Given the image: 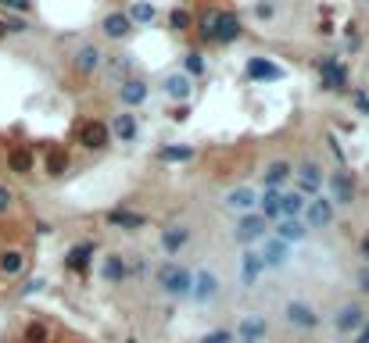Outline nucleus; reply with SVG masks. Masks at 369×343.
Here are the masks:
<instances>
[{"mask_svg": "<svg viewBox=\"0 0 369 343\" xmlns=\"http://www.w3.org/2000/svg\"><path fill=\"white\" fill-rule=\"evenodd\" d=\"M280 318H283V326L294 329V333H316L323 326V311L309 297H287L280 304Z\"/></svg>", "mask_w": 369, "mask_h": 343, "instance_id": "obj_1", "label": "nucleus"}, {"mask_svg": "<svg viewBox=\"0 0 369 343\" xmlns=\"http://www.w3.org/2000/svg\"><path fill=\"white\" fill-rule=\"evenodd\" d=\"M190 268L187 265H179V261H161L154 268V286L161 297H169V300H187L190 297Z\"/></svg>", "mask_w": 369, "mask_h": 343, "instance_id": "obj_2", "label": "nucleus"}, {"mask_svg": "<svg viewBox=\"0 0 369 343\" xmlns=\"http://www.w3.org/2000/svg\"><path fill=\"white\" fill-rule=\"evenodd\" d=\"M219 293H222V275L212 265H197L190 275V297L187 300H194L197 308H208L219 300Z\"/></svg>", "mask_w": 369, "mask_h": 343, "instance_id": "obj_3", "label": "nucleus"}, {"mask_svg": "<svg viewBox=\"0 0 369 343\" xmlns=\"http://www.w3.org/2000/svg\"><path fill=\"white\" fill-rule=\"evenodd\" d=\"M323 186H326V172H323V165H319L316 158H305V161L294 165V183H291V189H298L305 201L319 197Z\"/></svg>", "mask_w": 369, "mask_h": 343, "instance_id": "obj_4", "label": "nucleus"}, {"mask_svg": "<svg viewBox=\"0 0 369 343\" xmlns=\"http://www.w3.org/2000/svg\"><path fill=\"white\" fill-rule=\"evenodd\" d=\"M366 318H369V311H366L362 300H341V304L330 311V326L341 336H355L366 326Z\"/></svg>", "mask_w": 369, "mask_h": 343, "instance_id": "obj_5", "label": "nucleus"}, {"mask_svg": "<svg viewBox=\"0 0 369 343\" xmlns=\"http://www.w3.org/2000/svg\"><path fill=\"white\" fill-rule=\"evenodd\" d=\"M323 193L330 197L334 207H352L355 197H359V189H355V179H352V172L348 168H334V172H326V186Z\"/></svg>", "mask_w": 369, "mask_h": 343, "instance_id": "obj_6", "label": "nucleus"}, {"mask_svg": "<svg viewBox=\"0 0 369 343\" xmlns=\"http://www.w3.org/2000/svg\"><path fill=\"white\" fill-rule=\"evenodd\" d=\"M269 222L262 219L258 211H251V214H237V222H233V240L240 243V250H248V247H258L265 236H269Z\"/></svg>", "mask_w": 369, "mask_h": 343, "instance_id": "obj_7", "label": "nucleus"}, {"mask_svg": "<svg viewBox=\"0 0 369 343\" xmlns=\"http://www.w3.org/2000/svg\"><path fill=\"white\" fill-rule=\"evenodd\" d=\"M337 219V207L330 204V197L326 193H319V197H309L305 201V211H301V222L309 232H323V229H330Z\"/></svg>", "mask_w": 369, "mask_h": 343, "instance_id": "obj_8", "label": "nucleus"}, {"mask_svg": "<svg viewBox=\"0 0 369 343\" xmlns=\"http://www.w3.org/2000/svg\"><path fill=\"white\" fill-rule=\"evenodd\" d=\"M100 61H105V50H100L97 39H83L79 47L72 50V72L79 79H93L100 72Z\"/></svg>", "mask_w": 369, "mask_h": 343, "instance_id": "obj_9", "label": "nucleus"}, {"mask_svg": "<svg viewBox=\"0 0 369 343\" xmlns=\"http://www.w3.org/2000/svg\"><path fill=\"white\" fill-rule=\"evenodd\" d=\"M258 197H262V193L251 183H237L230 189H222L219 204L226 211H233V214H251V211H258Z\"/></svg>", "mask_w": 369, "mask_h": 343, "instance_id": "obj_10", "label": "nucleus"}, {"mask_svg": "<svg viewBox=\"0 0 369 343\" xmlns=\"http://www.w3.org/2000/svg\"><path fill=\"white\" fill-rule=\"evenodd\" d=\"M75 140H79V147H83V150L97 154V150H108L111 129H108V122H100V118H87V122L75 125Z\"/></svg>", "mask_w": 369, "mask_h": 343, "instance_id": "obj_11", "label": "nucleus"}, {"mask_svg": "<svg viewBox=\"0 0 369 343\" xmlns=\"http://www.w3.org/2000/svg\"><path fill=\"white\" fill-rule=\"evenodd\" d=\"M233 340L237 343H265L269 340V318L262 311H244L240 322L233 326Z\"/></svg>", "mask_w": 369, "mask_h": 343, "instance_id": "obj_12", "label": "nucleus"}, {"mask_svg": "<svg viewBox=\"0 0 369 343\" xmlns=\"http://www.w3.org/2000/svg\"><path fill=\"white\" fill-rule=\"evenodd\" d=\"M190 240H194V229L187 222H169L165 229L158 232V247H161V254H165V257L183 254V250L190 247Z\"/></svg>", "mask_w": 369, "mask_h": 343, "instance_id": "obj_13", "label": "nucleus"}, {"mask_svg": "<svg viewBox=\"0 0 369 343\" xmlns=\"http://www.w3.org/2000/svg\"><path fill=\"white\" fill-rule=\"evenodd\" d=\"M262 275H265V261H262L258 247L240 250V257H237V279H240V286L244 290H255L262 283Z\"/></svg>", "mask_w": 369, "mask_h": 343, "instance_id": "obj_14", "label": "nucleus"}, {"mask_svg": "<svg viewBox=\"0 0 369 343\" xmlns=\"http://www.w3.org/2000/svg\"><path fill=\"white\" fill-rule=\"evenodd\" d=\"M136 61H133V54H126V50H118V54H105V61H100V72H105V79L115 86V90H118V86L122 82H126V79H133L136 72Z\"/></svg>", "mask_w": 369, "mask_h": 343, "instance_id": "obj_15", "label": "nucleus"}, {"mask_svg": "<svg viewBox=\"0 0 369 343\" xmlns=\"http://www.w3.org/2000/svg\"><path fill=\"white\" fill-rule=\"evenodd\" d=\"M258 254H262V261H265V272H280L291 265V257H294V247H287L283 240H276V236L269 232L265 240L258 243Z\"/></svg>", "mask_w": 369, "mask_h": 343, "instance_id": "obj_16", "label": "nucleus"}, {"mask_svg": "<svg viewBox=\"0 0 369 343\" xmlns=\"http://www.w3.org/2000/svg\"><path fill=\"white\" fill-rule=\"evenodd\" d=\"M294 183V161L287 158H269L262 168V186L265 189H291Z\"/></svg>", "mask_w": 369, "mask_h": 343, "instance_id": "obj_17", "label": "nucleus"}, {"mask_svg": "<svg viewBox=\"0 0 369 343\" xmlns=\"http://www.w3.org/2000/svg\"><path fill=\"white\" fill-rule=\"evenodd\" d=\"M151 97V82L143 79V75H133L118 86V104H122V111H136V107H143Z\"/></svg>", "mask_w": 369, "mask_h": 343, "instance_id": "obj_18", "label": "nucleus"}, {"mask_svg": "<svg viewBox=\"0 0 369 343\" xmlns=\"http://www.w3.org/2000/svg\"><path fill=\"white\" fill-rule=\"evenodd\" d=\"M133 33H136V26L129 21L126 11H108L100 18V36L108 43H126V39H133Z\"/></svg>", "mask_w": 369, "mask_h": 343, "instance_id": "obj_19", "label": "nucleus"}, {"mask_svg": "<svg viewBox=\"0 0 369 343\" xmlns=\"http://www.w3.org/2000/svg\"><path fill=\"white\" fill-rule=\"evenodd\" d=\"M194 79L190 75H183L179 68L176 72H165V79H161V93H165V100H172V104H187V100H194Z\"/></svg>", "mask_w": 369, "mask_h": 343, "instance_id": "obj_20", "label": "nucleus"}, {"mask_svg": "<svg viewBox=\"0 0 369 343\" xmlns=\"http://www.w3.org/2000/svg\"><path fill=\"white\" fill-rule=\"evenodd\" d=\"M240 36H244V21H240V15H237L233 8H222V11H219V26H215L212 43H222V47H230V43H237Z\"/></svg>", "mask_w": 369, "mask_h": 343, "instance_id": "obj_21", "label": "nucleus"}, {"mask_svg": "<svg viewBox=\"0 0 369 343\" xmlns=\"http://www.w3.org/2000/svg\"><path fill=\"white\" fill-rule=\"evenodd\" d=\"M100 279H105L108 286H122L129 279V268H126V254L118 250H108L105 257H100Z\"/></svg>", "mask_w": 369, "mask_h": 343, "instance_id": "obj_22", "label": "nucleus"}, {"mask_svg": "<svg viewBox=\"0 0 369 343\" xmlns=\"http://www.w3.org/2000/svg\"><path fill=\"white\" fill-rule=\"evenodd\" d=\"M93 254H97V243H93V240H83V243L69 247V254H65V268L75 272V275H87V272L93 268Z\"/></svg>", "mask_w": 369, "mask_h": 343, "instance_id": "obj_23", "label": "nucleus"}, {"mask_svg": "<svg viewBox=\"0 0 369 343\" xmlns=\"http://www.w3.org/2000/svg\"><path fill=\"white\" fill-rule=\"evenodd\" d=\"M105 222L111 229H122V232H140L143 225H147V219H143L140 211H133V207H111V211H105Z\"/></svg>", "mask_w": 369, "mask_h": 343, "instance_id": "obj_24", "label": "nucleus"}, {"mask_svg": "<svg viewBox=\"0 0 369 343\" xmlns=\"http://www.w3.org/2000/svg\"><path fill=\"white\" fill-rule=\"evenodd\" d=\"M108 129H111V140H118V143H136V136H140V122H136L133 111H118V115H111Z\"/></svg>", "mask_w": 369, "mask_h": 343, "instance_id": "obj_25", "label": "nucleus"}, {"mask_svg": "<svg viewBox=\"0 0 369 343\" xmlns=\"http://www.w3.org/2000/svg\"><path fill=\"white\" fill-rule=\"evenodd\" d=\"M319 75H323L326 90H344V86H348V68H344L334 54H326V57L319 61Z\"/></svg>", "mask_w": 369, "mask_h": 343, "instance_id": "obj_26", "label": "nucleus"}, {"mask_svg": "<svg viewBox=\"0 0 369 343\" xmlns=\"http://www.w3.org/2000/svg\"><path fill=\"white\" fill-rule=\"evenodd\" d=\"M244 75H248L251 82H276V79H283V68L273 64L269 57H251L248 64H244Z\"/></svg>", "mask_w": 369, "mask_h": 343, "instance_id": "obj_27", "label": "nucleus"}, {"mask_svg": "<svg viewBox=\"0 0 369 343\" xmlns=\"http://www.w3.org/2000/svg\"><path fill=\"white\" fill-rule=\"evenodd\" d=\"M269 232L276 236V240H283L287 247H294V243H301V240H309V229H305L301 219H280V222H273Z\"/></svg>", "mask_w": 369, "mask_h": 343, "instance_id": "obj_28", "label": "nucleus"}, {"mask_svg": "<svg viewBox=\"0 0 369 343\" xmlns=\"http://www.w3.org/2000/svg\"><path fill=\"white\" fill-rule=\"evenodd\" d=\"M26 272V250H18V247H8V250H0V275H22Z\"/></svg>", "mask_w": 369, "mask_h": 343, "instance_id": "obj_29", "label": "nucleus"}, {"mask_svg": "<svg viewBox=\"0 0 369 343\" xmlns=\"http://www.w3.org/2000/svg\"><path fill=\"white\" fill-rule=\"evenodd\" d=\"M33 165H36V158H33L29 147H11L8 150V168L15 172V176H29Z\"/></svg>", "mask_w": 369, "mask_h": 343, "instance_id": "obj_30", "label": "nucleus"}, {"mask_svg": "<svg viewBox=\"0 0 369 343\" xmlns=\"http://www.w3.org/2000/svg\"><path fill=\"white\" fill-rule=\"evenodd\" d=\"M194 158H197V150L190 143H172V147L158 150V161H165V165H183V161H194Z\"/></svg>", "mask_w": 369, "mask_h": 343, "instance_id": "obj_31", "label": "nucleus"}, {"mask_svg": "<svg viewBox=\"0 0 369 343\" xmlns=\"http://www.w3.org/2000/svg\"><path fill=\"white\" fill-rule=\"evenodd\" d=\"M280 193L283 189H262V197H258V214L265 222H280Z\"/></svg>", "mask_w": 369, "mask_h": 343, "instance_id": "obj_32", "label": "nucleus"}, {"mask_svg": "<svg viewBox=\"0 0 369 343\" xmlns=\"http://www.w3.org/2000/svg\"><path fill=\"white\" fill-rule=\"evenodd\" d=\"M126 15H129V21L140 29V26H151V21L158 18V8L151 4V0H133V4L126 8Z\"/></svg>", "mask_w": 369, "mask_h": 343, "instance_id": "obj_33", "label": "nucleus"}, {"mask_svg": "<svg viewBox=\"0 0 369 343\" xmlns=\"http://www.w3.org/2000/svg\"><path fill=\"white\" fill-rule=\"evenodd\" d=\"M219 11H222V8H204V11L194 18V29H197V36H201L204 43H212V36H215V26H219Z\"/></svg>", "mask_w": 369, "mask_h": 343, "instance_id": "obj_34", "label": "nucleus"}, {"mask_svg": "<svg viewBox=\"0 0 369 343\" xmlns=\"http://www.w3.org/2000/svg\"><path fill=\"white\" fill-rule=\"evenodd\" d=\"M305 211V197L298 189H283L280 193V219H301Z\"/></svg>", "mask_w": 369, "mask_h": 343, "instance_id": "obj_35", "label": "nucleus"}, {"mask_svg": "<svg viewBox=\"0 0 369 343\" xmlns=\"http://www.w3.org/2000/svg\"><path fill=\"white\" fill-rule=\"evenodd\" d=\"M179 72H183V75H190V79L197 82V79H204V72H208V61H204L201 50H187V54H183Z\"/></svg>", "mask_w": 369, "mask_h": 343, "instance_id": "obj_36", "label": "nucleus"}, {"mask_svg": "<svg viewBox=\"0 0 369 343\" xmlns=\"http://www.w3.org/2000/svg\"><path fill=\"white\" fill-rule=\"evenodd\" d=\"M165 21H169L172 33H190V29H194V11L179 4V8H172V11L165 15Z\"/></svg>", "mask_w": 369, "mask_h": 343, "instance_id": "obj_37", "label": "nucleus"}, {"mask_svg": "<svg viewBox=\"0 0 369 343\" xmlns=\"http://www.w3.org/2000/svg\"><path fill=\"white\" fill-rule=\"evenodd\" d=\"M65 172H69V154H65V150H57V147H54L51 154H47V176L61 179Z\"/></svg>", "mask_w": 369, "mask_h": 343, "instance_id": "obj_38", "label": "nucleus"}, {"mask_svg": "<svg viewBox=\"0 0 369 343\" xmlns=\"http://www.w3.org/2000/svg\"><path fill=\"white\" fill-rule=\"evenodd\" d=\"M47 340H51V329L44 322H29L26 333H22V343H47Z\"/></svg>", "mask_w": 369, "mask_h": 343, "instance_id": "obj_39", "label": "nucleus"}, {"mask_svg": "<svg viewBox=\"0 0 369 343\" xmlns=\"http://www.w3.org/2000/svg\"><path fill=\"white\" fill-rule=\"evenodd\" d=\"M197 343H237L233 340V329H226V326H219V329H208Z\"/></svg>", "mask_w": 369, "mask_h": 343, "instance_id": "obj_40", "label": "nucleus"}, {"mask_svg": "<svg viewBox=\"0 0 369 343\" xmlns=\"http://www.w3.org/2000/svg\"><path fill=\"white\" fill-rule=\"evenodd\" d=\"M0 8H4V11H15L18 18H26V15L33 11V0H0Z\"/></svg>", "mask_w": 369, "mask_h": 343, "instance_id": "obj_41", "label": "nucleus"}, {"mask_svg": "<svg viewBox=\"0 0 369 343\" xmlns=\"http://www.w3.org/2000/svg\"><path fill=\"white\" fill-rule=\"evenodd\" d=\"M355 290H359L362 297H369V265H359V272H355Z\"/></svg>", "mask_w": 369, "mask_h": 343, "instance_id": "obj_42", "label": "nucleus"}, {"mask_svg": "<svg viewBox=\"0 0 369 343\" xmlns=\"http://www.w3.org/2000/svg\"><path fill=\"white\" fill-rule=\"evenodd\" d=\"M4 29H8V33H29V18L11 15V18H4Z\"/></svg>", "mask_w": 369, "mask_h": 343, "instance_id": "obj_43", "label": "nucleus"}, {"mask_svg": "<svg viewBox=\"0 0 369 343\" xmlns=\"http://www.w3.org/2000/svg\"><path fill=\"white\" fill-rule=\"evenodd\" d=\"M11 204H15V193H11L4 183H0V214H8V211H11Z\"/></svg>", "mask_w": 369, "mask_h": 343, "instance_id": "obj_44", "label": "nucleus"}, {"mask_svg": "<svg viewBox=\"0 0 369 343\" xmlns=\"http://www.w3.org/2000/svg\"><path fill=\"white\" fill-rule=\"evenodd\" d=\"M136 261H126V268H129V275H143L147 272V261H143V254H133Z\"/></svg>", "mask_w": 369, "mask_h": 343, "instance_id": "obj_45", "label": "nucleus"}, {"mask_svg": "<svg viewBox=\"0 0 369 343\" xmlns=\"http://www.w3.org/2000/svg\"><path fill=\"white\" fill-rule=\"evenodd\" d=\"M359 257H362V265H369V229L359 236Z\"/></svg>", "mask_w": 369, "mask_h": 343, "instance_id": "obj_46", "label": "nucleus"}, {"mask_svg": "<svg viewBox=\"0 0 369 343\" xmlns=\"http://www.w3.org/2000/svg\"><path fill=\"white\" fill-rule=\"evenodd\" d=\"M355 107H359V111H362V115L369 118V97H366L362 90H355Z\"/></svg>", "mask_w": 369, "mask_h": 343, "instance_id": "obj_47", "label": "nucleus"}, {"mask_svg": "<svg viewBox=\"0 0 369 343\" xmlns=\"http://www.w3.org/2000/svg\"><path fill=\"white\" fill-rule=\"evenodd\" d=\"M352 343H369V318H366V326H362L355 336H352Z\"/></svg>", "mask_w": 369, "mask_h": 343, "instance_id": "obj_48", "label": "nucleus"}, {"mask_svg": "<svg viewBox=\"0 0 369 343\" xmlns=\"http://www.w3.org/2000/svg\"><path fill=\"white\" fill-rule=\"evenodd\" d=\"M8 36V29H4V18H0V39H4Z\"/></svg>", "mask_w": 369, "mask_h": 343, "instance_id": "obj_49", "label": "nucleus"}, {"mask_svg": "<svg viewBox=\"0 0 369 343\" xmlns=\"http://www.w3.org/2000/svg\"><path fill=\"white\" fill-rule=\"evenodd\" d=\"M126 343H140V340H136V336H129V340H126Z\"/></svg>", "mask_w": 369, "mask_h": 343, "instance_id": "obj_50", "label": "nucleus"}, {"mask_svg": "<svg viewBox=\"0 0 369 343\" xmlns=\"http://www.w3.org/2000/svg\"><path fill=\"white\" fill-rule=\"evenodd\" d=\"M359 4H369V0H359Z\"/></svg>", "mask_w": 369, "mask_h": 343, "instance_id": "obj_51", "label": "nucleus"}]
</instances>
